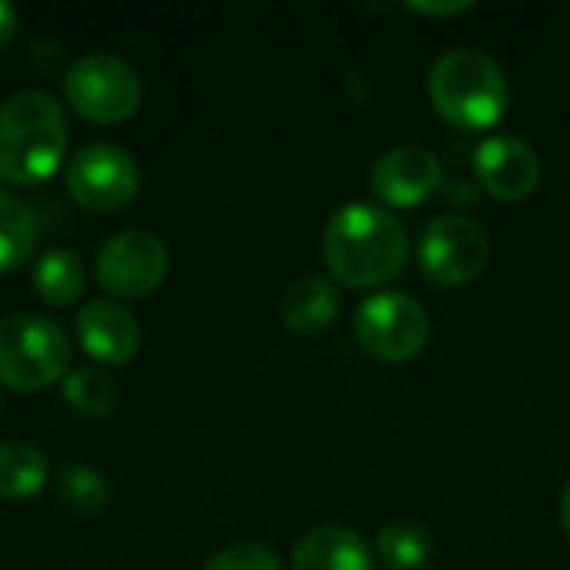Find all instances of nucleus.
Returning <instances> with one entry per match:
<instances>
[{
  "label": "nucleus",
  "instance_id": "4be33fe9",
  "mask_svg": "<svg viewBox=\"0 0 570 570\" xmlns=\"http://www.w3.org/2000/svg\"><path fill=\"white\" fill-rule=\"evenodd\" d=\"M17 23H20L17 7L7 3V0H0V53L10 47V40H13V33H17Z\"/></svg>",
  "mask_w": 570,
  "mask_h": 570
},
{
  "label": "nucleus",
  "instance_id": "f3484780",
  "mask_svg": "<svg viewBox=\"0 0 570 570\" xmlns=\"http://www.w3.org/2000/svg\"><path fill=\"white\" fill-rule=\"evenodd\" d=\"M43 484H47L43 451L27 441H3L0 444V498L27 501V498L40 494Z\"/></svg>",
  "mask_w": 570,
  "mask_h": 570
},
{
  "label": "nucleus",
  "instance_id": "412c9836",
  "mask_svg": "<svg viewBox=\"0 0 570 570\" xmlns=\"http://www.w3.org/2000/svg\"><path fill=\"white\" fill-rule=\"evenodd\" d=\"M204 570H284L281 558L264 544H230L217 551Z\"/></svg>",
  "mask_w": 570,
  "mask_h": 570
},
{
  "label": "nucleus",
  "instance_id": "6e6552de",
  "mask_svg": "<svg viewBox=\"0 0 570 570\" xmlns=\"http://www.w3.org/2000/svg\"><path fill=\"white\" fill-rule=\"evenodd\" d=\"M428 281L438 287H461L491 264V234L468 214H444L428 224L417 247Z\"/></svg>",
  "mask_w": 570,
  "mask_h": 570
},
{
  "label": "nucleus",
  "instance_id": "7ed1b4c3",
  "mask_svg": "<svg viewBox=\"0 0 570 570\" xmlns=\"http://www.w3.org/2000/svg\"><path fill=\"white\" fill-rule=\"evenodd\" d=\"M434 110L461 130H488L508 110V77L501 63L474 47L441 53L428 77Z\"/></svg>",
  "mask_w": 570,
  "mask_h": 570
},
{
  "label": "nucleus",
  "instance_id": "9d476101",
  "mask_svg": "<svg viewBox=\"0 0 570 570\" xmlns=\"http://www.w3.org/2000/svg\"><path fill=\"white\" fill-rule=\"evenodd\" d=\"M441 184H444L441 157L421 144H404L387 150L384 157H377L371 170L374 194L391 207H414L428 200Z\"/></svg>",
  "mask_w": 570,
  "mask_h": 570
},
{
  "label": "nucleus",
  "instance_id": "b1692460",
  "mask_svg": "<svg viewBox=\"0 0 570 570\" xmlns=\"http://www.w3.org/2000/svg\"><path fill=\"white\" fill-rule=\"evenodd\" d=\"M561 524H564V531H568L570 538V481L568 488H564V494H561Z\"/></svg>",
  "mask_w": 570,
  "mask_h": 570
},
{
  "label": "nucleus",
  "instance_id": "4468645a",
  "mask_svg": "<svg viewBox=\"0 0 570 570\" xmlns=\"http://www.w3.org/2000/svg\"><path fill=\"white\" fill-rule=\"evenodd\" d=\"M337 311H341V294L331 284V277L321 274H304L291 281L281 297V321L304 337L327 331L337 321Z\"/></svg>",
  "mask_w": 570,
  "mask_h": 570
},
{
  "label": "nucleus",
  "instance_id": "1a4fd4ad",
  "mask_svg": "<svg viewBox=\"0 0 570 570\" xmlns=\"http://www.w3.org/2000/svg\"><path fill=\"white\" fill-rule=\"evenodd\" d=\"M167 267H170V254L164 240L144 227H127L110 234L94 257V274L100 287L127 301L154 294L167 277Z\"/></svg>",
  "mask_w": 570,
  "mask_h": 570
},
{
  "label": "nucleus",
  "instance_id": "6ab92c4d",
  "mask_svg": "<svg viewBox=\"0 0 570 570\" xmlns=\"http://www.w3.org/2000/svg\"><path fill=\"white\" fill-rule=\"evenodd\" d=\"M57 498L67 511L73 514H104L110 504V484L100 471L87 468V464H67L57 474Z\"/></svg>",
  "mask_w": 570,
  "mask_h": 570
},
{
  "label": "nucleus",
  "instance_id": "dca6fc26",
  "mask_svg": "<svg viewBox=\"0 0 570 570\" xmlns=\"http://www.w3.org/2000/svg\"><path fill=\"white\" fill-rule=\"evenodd\" d=\"M40 227L33 210L7 187H0V274L23 267L37 247Z\"/></svg>",
  "mask_w": 570,
  "mask_h": 570
},
{
  "label": "nucleus",
  "instance_id": "f03ea898",
  "mask_svg": "<svg viewBox=\"0 0 570 570\" xmlns=\"http://www.w3.org/2000/svg\"><path fill=\"white\" fill-rule=\"evenodd\" d=\"M67 114L47 90H20L0 104V180L37 187L67 157Z\"/></svg>",
  "mask_w": 570,
  "mask_h": 570
},
{
  "label": "nucleus",
  "instance_id": "423d86ee",
  "mask_svg": "<svg viewBox=\"0 0 570 570\" xmlns=\"http://www.w3.org/2000/svg\"><path fill=\"white\" fill-rule=\"evenodd\" d=\"M354 334L361 347L387 364H401L417 357L431 341L428 311L404 291H384L367 297L357 307Z\"/></svg>",
  "mask_w": 570,
  "mask_h": 570
},
{
  "label": "nucleus",
  "instance_id": "aec40b11",
  "mask_svg": "<svg viewBox=\"0 0 570 570\" xmlns=\"http://www.w3.org/2000/svg\"><path fill=\"white\" fill-rule=\"evenodd\" d=\"M377 554L391 570H421L431 558V538L414 521H394L381 528Z\"/></svg>",
  "mask_w": 570,
  "mask_h": 570
},
{
  "label": "nucleus",
  "instance_id": "2eb2a0df",
  "mask_svg": "<svg viewBox=\"0 0 570 570\" xmlns=\"http://www.w3.org/2000/svg\"><path fill=\"white\" fill-rule=\"evenodd\" d=\"M30 284L37 291V297L50 307H70L77 304V297L87 287V271L83 261L67 250V247H50L37 257Z\"/></svg>",
  "mask_w": 570,
  "mask_h": 570
},
{
  "label": "nucleus",
  "instance_id": "0eeeda50",
  "mask_svg": "<svg viewBox=\"0 0 570 570\" xmlns=\"http://www.w3.org/2000/svg\"><path fill=\"white\" fill-rule=\"evenodd\" d=\"M140 190V164L120 144L94 140L67 160V194L94 214L130 204Z\"/></svg>",
  "mask_w": 570,
  "mask_h": 570
},
{
  "label": "nucleus",
  "instance_id": "f257e3e1",
  "mask_svg": "<svg viewBox=\"0 0 570 570\" xmlns=\"http://www.w3.org/2000/svg\"><path fill=\"white\" fill-rule=\"evenodd\" d=\"M411 254L407 227L377 204H347L324 227V264L347 287L394 281Z\"/></svg>",
  "mask_w": 570,
  "mask_h": 570
},
{
  "label": "nucleus",
  "instance_id": "5701e85b",
  "mask_svg": "<svg viewBox=\"0 0 570 570\" xmlns=\"http://www.w3.org/2000/svg\"><path fill=\"white\" fill-rule=\"evenodd\" d=\"M471 3H411V10L417 13H431V17H451V13H461L468 10Z\"/></svg>",
  "mask_w": 570,
  "mask_h": 570
},
{
  "label": "nucleus",
  "instance_id": "39448f33",
  "mask_svg": "<svg viewBox=\"0 0 570 570\" xmlns=\"http://www.w3.org/2000/svg\"><path fill=\"white\" fill-rule=\"evenodd\" d=\"M67 104L90 124H120L144 100L140 73L117 53H83L63 77Z\"/></svg>",
  "mask_w": 570,
  "mask_h": 570
},
{
  "label": "nucleus",
  "instance_id": "9b49d317",
  "mask_svg": "<svg viewBox=\"0 0 570 570\" xmlns=\"http://www.w3.org/2000/svg\"><path fill=\"white\" fill-rule=\"evenodd\" d=\"M474 170L481 187L501 200H524L541 184V157L521 137H488L474 154Z\"/></svg>",
  "mask_w": 570,
  "mask_h": 570
},
{
  "label": "nucleus",
  "instance_id": "20e7f679",
  "mask_svg": "<svg viewBox=\"0 0 570 570\" xmlns=\"http://www.w3.org/2000/svg\"><path fill=\"white\" fill-rule=\"evenodd\" d=\"M70 337L43 314H10L0 321V384L10 391H43L70 374Z\"/></svg>",
  "mask_w": 570,
  "mask_h": 570
},
{
  "label": "nucleus",
  "instance_id": "ddd939ff",
  "mask_svg": "<svg viewBox=\"0 0 570 570\" xmlns=\"http://www.w3.org/2000/svg\"><path fill=\"white\" fill-rule=\"evenodd\" d=\"M294 570H374V554L367 541L337 524H324L307 531L291 558Z\"/></svg>",
  "mask_w": 570,
  "mask_h": 570
},
{
  "label": "nucleus",
  "instance_id": "a211bd4d",
  "mask_svg": "<svg viewBox=\"0 0 570 570\" xmlns=\"http://www.w3.org/2000/svg\"><path fill=\"white\" fill-rule=\"evenodd\" d=\"M63 401L83 417H104L117 407L120 391L117 381L100 367H77L63 377Z\"/></svg>",
  "mask_w": 570,
  "mask_h": 570
},
{
  "label": "nucleus",
  "instance_id": "f8f14e48",
  "mask_svg": "<svg viewBox=\"0 0 570 570\" xmlns=\"http://www.w3.org/2000/svg\"><path fill=\"white\" fill-rule=\"evenodd\" d=\"M77 341L94 361L120 367L140 347V324L120 301L97 297L77 311Z\"/></svg>",
  "mask_w": 570,
  "mask_h": 570
}]
</instances>
